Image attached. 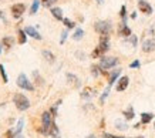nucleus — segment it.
Segmentation results:
<instances>
[{
  "label": "nucleus",
  "mask_w": 155,
  "mask_h": 138,
  "mask_svg": "<svg viewBox=\"0 0 155 138\" xmlns=\"http://www.w3.org/2000/svg\"><path fill=\"white\" fill-rule=\"evenodd\" d=\"M53 115L50 111H44L41 114V127H40V133L43 134V135H48L50 134V128H51L53 125Z\"/></svg>",
  "instance_id": "obj_1"
},
{
  "label": "nucleus",
  "mask_w": 155,
  "mask_h": 138,
  "mask_svg": "<svg viewBox=\"0 0 155 138\" xmlns=\"http://www.w3.org/2000/svg\"><path fill=\"white\" fill-rule=\"evenodd\" d=\"M13 103L19 111H26V110L30 108V100L21 93H16L13 95Z\"/></svg>",
  "instance_id": "obj_2"
},
{
  "label": "nucleus",
  "mask_w": 155,
  "mask_h": 138,
  "mask_svg": "<svg viewBox=\"0 0 155 138\" xmlns=\"http://www.w3.org/2000/svg\"><path fill=\"white\" fill-rule=\"evenodd\" d=\"M94 30L101 36H108L113 30V24L110 20H100L94 24Z\"/></svg>",
  "instance_id": "obj_3"
},
{
  "label": "nucleus",
  "mask_w": 155,
  "mask_h": 138,
  "mask_svg": "<svg viewBox=\"0 0 155 138\" xmlns=\"http://www.w3.org/2000/svg\"><path fill=\"white\" fill-rule=\"evenodd\" d=\"M16 84H17V87L21 88V90H26V91H33L34 90V86L31 84V81L28 80L27 76H26L24 73H20L19 76H17Z\"/></svg>",
  "instance_id": "obj_4"
},
{
  "label": "nucleus",
  "mask_w": 155,
  "mask_h": 138,
  "mask_svg": "<svg viewBox=\"0 0 155 138\" xmlns=\"http://www.w3.org/2000/svg\"><path fill=\"white\" fill-rule=\"evenodd\" d=\"M118 64V58L117 57H107V56H103V57L100 58V64L98 66L101 67V70H110V68H113Z\"/></svg>",
  "instance_id": "obj_5"
},
{
  "label": "nucleus",
  "mask_w": 155,
  "mask_h": 138,
  "mask_svg": "<svg viewBox=\"0 0 155 138\" xmlns=\"http://www.w3.org/2000/svg\"><path fill=\"white\" fill-rule=\"evenodd\" d=\"M97 47L100 48L101 54L104 56V54L110 50V36H101V37H100V44Z\"/></svg>",
  "instance_id": "obj_6"
},
{
  "label": "nucleus",
  "mask_w": 155,
  "mask_h": 138,
  "mask_svg": "<svg viewBox=\"0 0 155 138\" xmlns=\"http://www.w3.org/2000/svg\"><path fill=\"white\" fill-rule=\"evenodd\" d=\"M24 10H26V6L23 3H16V5L12 6V15H13L14 19H20L21 15L24 13Z\"/></svg>",
  "instance_id": "obj_7"
},
{
  "label": "nucleus",
  "mask_w": 155,
  "mask_h": 138,
  "mask_svg": "<svg viewBox=\"0 0 155 138\" xmlns=\"http://www.w3.org/2000/svg\"><path fill=\"white\" fill-rule=\"evenodd\" d=\"M138 9H140L141 13H144V15H147V16L152 15V6H151L147 0H138Z\"/></svg>",
  "instance_id": "obj_8"
},
{
  "label": "nucleus",
  "mask_w": 155,
  "mask_h": 138,
  "mask_svg": "<svg viewBox=\"0 0 155 138\" xmlns=\"http://www.w3.org/2000/svg\"><path fill=\"white\" fill-rule=\"evenodd\" d=\"M118 36H121V37H127V38L132 36L131 29L127 26V23L121 21V23L118 24Z\"/></svg>",
  "instance_id": "obj_9"
},
{
  "label": "nucleus",
  "mask_w": 155,
  "mask_h": 138,
  "mask_svg": "<svg viewBox=\"0 0 155 138\" xmlns=\"http://www.w3.org/2000/svg\"><path fill=\"white\" fill-rule=\"evenodd\" d=\"M142 51L144 53H151V51H154L155 50V40L154 38H148V40H144L142 41Z\"/></svg>",
  "instance_id": "obj_10"
},
{
  "label": "nucleus",
  "mask_w": 155,
  "mask_h": 138,
  "mask_svg": "<svg viewBox=\"0 0 155 138\" xmlns=\"http://www.w3.org/2000/svg\"><path fill=\"white\" fill-rule=\"evenodd\" d=\"M128 84H130V78H128L127 76H122L120 80H118V83H117V86H115V90L117 91H124V90H127V87H128Z\"/></svg>",
  "instance_id": "obj_11"
},
{
  "label": "nucleus",
  "mask_w": 155,
  "mask_h": 138,
  "mask_svg": "<svg viewBox=\"0 0 155 138\" xmlns=\"http://www.w3.org/2000/svg\"><path fill=\"white\" fill-rule=\"evenodd\" d=\"M24 31H26V34L27 36H30V37L36 38V40H41V34L38 33L37 30L34 29V27H31V26H27V27H24Z\"/></svg>",
  "instance_id": "obj_12"
},
{
  "label": "nucleus",
  "mask_w": 155,
  "mask_h": 138,
  "mask_svg": "<svg viewBox=\"0 0 155 138\" xmlns=\"http://www.w3.org/2000/svg\"><path fill=\"white\" fill-rule=\"evenodd\" d=\"M120 74H121V68H117V70H114V71H111V74H108V86L111 87L117 81V78L120 77Z\"/></svg>",
  "instance_id": "obj_13"
},
{
  "label": "nucleus",
  "mask_w": 155,
  "mask_h": 138,
  "mask_svg": "<svg viewBox=\"0 0 155 138\" xmlns=\"http://www.w3.org/2000/svg\"><path fill=\"white\" fill-rule=\"evenodd\" d=\"M67 80H68V83H71V84H74L75 87H80V80H78V77L75 76V74H73V73H67Z\"/></svg>",
  "instance_id": "obj_14"
},
{
  "label": "nucleus",
  "mask_w": 155,
  "mask_h": 138,
  "mask_svg": "<svg viewBox=\"0 0 155 138\" xmlns=\"http://www.w3.org/2000/svg\"><path fill=\"white\" fill-rule=\"evenodd\" d=\"M41 56L46 58L48 63H54V61H56V56H54V54H53L50 50H43V51H41Z\"/></svg>",
  "instance_id": "obj_15"
},
{
  "label": "nucleus",
  "mask_w": 155,
  "mask_h": 138,
  "mask_svg": "<svg viewBox=\"0 0 155 138\" xmlns=\"http://www.w3.org/2000/svg\"><path fill=\"white\" fill-rule=\"evenodd\" d=\"M51 15H53V17L57 20L64 19V17H63V10H61L60 7H51Z\"/></svg>",
  "instance_id": "obj_16"
},
{
  "label": "nucleus",
  "mask_w": 155,
  "mask_h": 138,
  "mask_svg": "<svg viewBox=\"0 0 155 138\" xmlns=\"http://www.w3.org/2000/svg\"><path fill=\"white\" fill-rule=\"evenodd\" d=\"M154 120V114L151 113H142L141 114V124H150Z\"/></svg>",
  "instance_id": "obj_17"
},
{
  "label": "nucleus",
  "mask_w": 155,
  "mask_h": 138,
  "mask_svg": "<svg viewBox=\"0 0 155 138\" xmlns=\"http://www.w3.org/2000/svg\"><path fill=\"white\" fill-rule=\"evenodd\" d=\"M0 43L3 44L5 47L10 48V47H13V44H14V38H13V37H9V36H7V37H3V38H2V41H0Z\"/></svg>",
  "instance_id": "obj_18"
},
{
  "label": "nucleus",
  "mask_w": 155,
  "mask_h": 138,
  "mask_svg": "<svg viewBox=\"0 0 155 138\" xmlns=\"http://www.w3.org/2000/svg\"><path fill=\"white\" fill-rule=\"evenodd\" d=\"M41 5V0H33V5L30 7V15H36L38 12V7Z\"/></svg>",
  "instance_id": "obj_19"
},
{
  "label": "nucleus",
  "mask_w": 155,
  "mask_h": 138,
  "mask_svg": "<svg viewBox=\"0 0 155 138\" xmlns=\"http://www.w3.org/2000/svg\"><path fill=\"white\" fill-rule=\"evenodd\" d=\"M115 128L120 130V131H127L128 128V124L125 121H121V120H117L115 121Z\"/></svg>",
  "instance_id": "obj_20"
},
{
  "label": "nucleus",
  "mask_w": 155,
  "mask_h": 138,
  "mask_svg": "<svg viewBox=\"0 0 155 138\" xmlns=\"http://www.w3.org/2000/svg\"><path fill=\"white\" fill-rule=\"evenodd\" d=\"M19 43L20 44H24L26 41H27V34H26V31L24 30H21V29H19Z\"/></svg>",
  "instance_id": "obj_21"
},
{
  "label": "nucleus",
  "mask_w": 155,
  "mask_h": 138,
  "mask_svg": "<svg viewBox=\"0 0 155 138\" xmlns=\"http://www.w3.org/2000/svg\"><path fill=\"white\" fill-rule=\"evenodd\" d=\"M83 36H84V30H83V29H77L74 31V34H73V40L78 41V40H81V38H83Z\"/></svg>",
  "instance_id": "obj_22"
},
{
  "label": "nucleus",
  "mask_w": 155,
  "mask_h": 138,
  "mask_svg": "<svg viewBox=\"0 0 155 138\" xmlns=\"http://www.w3.org/2000/svg\"><path fill=\"white\" fill-rule=\"evenodd\" d=\"M0 76H2V78H3V83H9V77H7V74H6V68L3 64H0Z\"/></svg>",
  "instance_id": "obj_23"
},
{
  "label": "nucleus",
  "mask_w": 155,
  "mask_h": 138,
  "mask_svg": "<svg viewBox=\"0 0 155 138\" xmlns=\"http://www.w3.org/2000/svg\"><path fill=\"white\" fill-rule=\"evenodd\" d=\"M91 74L94 77H98L100 74H101V67L97 66V64H93V66H91Z\"/></svg>",
  "instance_id": "obj_24"
},
{
  "label": "nucleus",
  "mask_w": 155,
  "mask_h": 138,
  "mask_svg": "<svg viewBox=\"0 0 155 138\" xmlns=\"http://www.w3.org/2000/svg\"><path fill=\"white\" fill-rule=\"evenodd\" d=\"M124 115H125V120H132L134 117H135V114H134V108L130 107L128 110H125V111H124Z\"/></svg>",
  "instance_id": "obj_25"
},
{
  "label": "nucleus",
  "mask_w": 155,
  "mask_h": 138,
  "mask_svg": "<svg viewBox=\"0 0 155 138\" xmlns=\"http://www.w3.org/2000/svg\"><path fill=\"white\" fill-rule=\"evenodd\" d=\"M120 17L122 19L124 23H127V7L125 6H121V9H120Z\"/></svg>",
  "instance_id": "obj_26"
},
{
  "label": "nucleus",
  "mask_w": 155,
  "mask_h": 138,
  "mask_svg": "<svg viewBox=\"0 0 155 138\" xmlns=\"http://www.w3.org/2000/svg\"><path fill=\"white\" fill-rule=\"evenodd\" d=\"M48 135H51V137L54 138H58V127H57L56 124H53L51 128H50V134Z\"/></svg>",
  "instance_id": "obj_27"
},
{
  "label": "nucleus",
  "mask_w": 155,
  "mask_h": 138,
  "mask_svg": "<svg viewBox=\"0 0 155 138\" xmlns=\"http://www.w3.org/2000/svg\"><path fill=\"white\" fill-rule=\"evenodd\" d=\"M63 23H64V26H66L67 29H74L75 27V23L71 21L70 19H63Z\"/></svg>",
  "instance_id": "obj_28"
},
{
  "label": "nucleus",
  "mask_w": 155,
  "mask_h": 138,
  "mask_svg": "<svg viewBox=\"0 0 155 138\" xmlns=\"http://www.w3.org/2000/svg\"><path fill=\"white\" fill-rule=\"evenodd\" d=\"M91 95H94V94H91V88H88V87H85L84 91L81 93V97H83V98H90Z\"/></svg>",
  "instance_id": "obj_29"
},
{
  "label": "nucleus",
  "mask_w": 155,
  "mask_h": 138,
  "mask_svg": "<svg viewBox=\"0 0 155 138\" xmlns=\"http://www.w3.org/2000/svg\"><path fill=\"white\" fill-rule=\"evenodd\" d=\"M108 93H110V86H108L107 88H105V91L103 93V95L100 97V103H101V104H104V103H105V98L108 97Z\"/></svg>",
  "instance_id": "obj_30"
},
{
  "label": "nucleus",
  "mask_w": 155,
  "mask_h": 138,
  "mask_svg": "<svg viewBox=\"0 0 155 138\" xmlns=\"http://www.w3.org/2000/svg\"><path fill=\"white\" fill-rule=\"evenodd\" d=\"M56 2L57 0H41V5L44 6V7H51Z\"/></svg>",
  "instance_id": "obj_31"
},
{
  "label": "nucleus",
  "mask_w": 155,
  "mask_h": 138,
  "mask_svg": "<svg viewBox=\"0 0 155 138\" xmlns=\"http://www.w3.org/2000/svg\"><path fill=\"white\" fill-rule=\"evenodd\" d=\"M130 67H131V68H140V67H141V61H140V60H134V61L130 64Z\"/></svg>",
  "instance_id": "obj_32"
},
{
  "label": "nucleus",
  "mask_w": 155,
  "mask_h": 138,
  "mask_svg": "<svg viewBox=\"0 0 155 138\" xmlns=\"http://www.w3.org/2000/svg\"><path fill=\"white\" fill-rule=\"evenodd\" d=\"M67 36H68V33H67V30H64L63 33H61V38H60V44H63L64 41H66V38H67Z\"/></svg>",
  "instance_id": "obj_33"
},
{
  "label": "nucleus",
  "mask_w": 155,
  "mask_h": 138,
  "mask_svg": "<svg viewBox=\"0 0 155 138\" xmlns=\"http://www.w3.org/2000/svg\"><path fill=\"white\" fill-rule=\"evenodd\" d=\"M128 38H130V41H131L132 46L137 47V36H131V37H128Z\"/></svg>",
  "instance_id": "obj_34"
},
{
  "label": "nucleus",
  "mask_w": 155,
  "mask_h": 138,
  "mask_svg": "<svg viewBox=\"0 0 155 138\" xmlns=\"http://www.w3.org/2000/svg\"><path fill=\"white\" fill-rule=\"evenodd\" d=\"M103 138H115L114 135H111V134H108V133H104L103 134Z\"/></svg>",
  "instance_id": "obj_35"
},
{
  "label": "nucleus",
  "mask_w": 155,
  "mask_h": 138,
  "mask_svg": "<svg viewBox=\"0 0 155 138\" xmlns=\"http://www.w3.org/2000/svg\"><path fill=\"white\" fill-rule=\"evenodd\" d=\"M75 54H77V57H81V60H84V57H85V56H84V53L77 51V53H75Z\"/></svg>",
  "instance_id": "obj_36"
},
{
  "label": "nucleus",
  "mask_w": 155,
  "mask_h": 138,
  "mask_svg": "<svg viewBox=\"0 0 155 138\" xmlns=\"http://www.w3.org/2000/svg\"><path fill=\"white\" fill-rule=\"evenodd\" d=\"M0 19L3 20L5 23H7V20H6V17H5V15H3V12H0Z\"/></svg>",
  "instance_id": "obj_37"
},
{
  "label": "nucleus",
  "mask_w": 155,
  "mask_h": 138,
  "mask_svg": "<svg viewBox=\"0 0 155 138\" xmlns=\"http://www.w3.org/2000/svg\"><path fill=\"white\" fill-rule=\"evenodd\" d=\"M3 47H5V46H3V44L0 43V54H2V51H3Z\"/></svg>",
  "instance_id": "obj_38"
},
{
  "label": "nucleus",
  "mask_w": 155,
  "mask_h": 138,
  "mask_svg": "<svg viewBox=\"0 0 155 138\" xmlns=\"http://www.w3.org/2000/svg\"><path fill=\"white\" fill-rule=\"evenodd\" d=\"M135 17H137V13H135V12H134V13H132V15H131V19H135Z\"/></svg>",
  "instance_id": "obj_39"
},
{
  "label": "nucleus",
  "mask_w": 155,
  "mask_h": 138,
  "mask_svg": "<svg viewBox=\"0 0 155 138\" xmlns=\"http://www.w3.org/2000/svg\"><path fill=\"white\" fill-rule=\"evenodd\" d=\"M97 3L98 5H104V0H97Z\"/></svg>",
  "instance_id": "obj_40"
},
{
  "label": "nucleus",
  "mask_w": 155,
  "mask_h": 138,
  "mask_svg": "<svg viewBox=\"0 0 155 138\" xmlns=\"http://www.w3.org/2000/svg\"><path fill=\"white\" fill-rule=\"evenodd\" d=\"M14 138H24V137H23V135H21V134H19V135H16V137H14Z\"/></svg>",
  "instance_id": "obj_41"
},
{
  "label": "nucleus",
  "mask_w": 155,
  "mask_h": 138,
  "mask_svg": "<svg viewBox=\"0 0 155 138\" xmlns=\"http://www.w3.org/2000/svg\"><path fill=\"white\" fill-rule=\"evenodd\" d=\"M87 138H95V137H94V135H88V137H87Z\"/></svg>",
  "instance_id": "obj_42"
},
{
  "label": "nucleus",
  "mask_w": 155,
  "mask_h": 138,
  "mask_svg": "<svg viewBox=\"0 0 155 138\" xmlns=\"http://www.w3.org/2000/svg\"><path fill=\"white\" fill-rule=\"evenodd\" d=\"M115 138H125V137H115ZM138 138H142V137H138Z\"/></svg>",
  "instance_id": "obj_43"
},
{
  "label": "nucleus",
  "mask_w": 155,
  "mask_h": 138,
  "mask_svg": "<svg viewBox=\"0 0 155 138\" xmlns=\"http://www.w3.org/2000/svg\"><path fill=\"white\" fill-rule=\"evenodd\" d=\"M154 127H155V124H154Z\"/></svg>",
  "instance_id": "obj_44"
}]
</instances>
